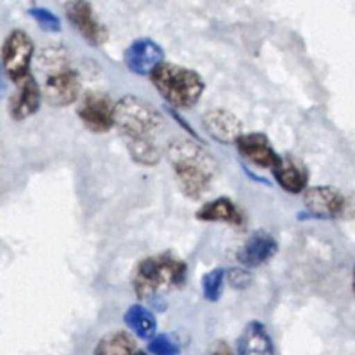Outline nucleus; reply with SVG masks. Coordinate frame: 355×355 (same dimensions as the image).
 I'll return each instance as SVG.
<instances>
[{
  "label": "nucleus",
  "instance_id": "5701e85b",
  "mask_svg": "<svg viewBox=\"0 0 355 355\" xmlns=\"http://www.w3.org/2000/svg\"><path fill=\"white\" fill-rule=\"evenodd\" d=\"M225 277H228V282L237 289L248 288L249 282H251V274L248 270H242V268H230L228 272H225Z\"/></svg>",
  "mask_w": 355,
  "mask_h": 355
},
{
  "label": "nucleus",
  "instance_id": "f3484780",
  "mask_svg": "<svg viewBox=\"0 0 355 355\" xmlns=\"http://www.w3.org/2000/svg\"><path fill=\"white\" fill-rule=\"evenodd\" d=\"M199 221H207V223H228L234 227H242L244 225V216L239 211V207L227 197H220L211 202L204 204L196 213Z\"/></svg>",
  "mask_w": 355,
  "mask_h": 355
},
{
  "label": "nucleus",
  "instance_id": "f8f14e48",
  "mask_svg": "<svg viewBox=\"0 0 355 355\" xmlns=\"http://www.w3.org/2000/svg\"><path fill=\"white\" fill-rule=\"evenodd\" d=\"M204 131L221 145H235L242 135V122L225 108H214L202 115Z\"/></svg>",
  "mask_w": 355,
  "mask_h": 355
},
{
  "label": "nucleus",
  "instance_id": "9b49d317",
  "mask_svg": "<svg viewBox=\"0 0 355 355\" xmlns=\"http://www.w3.org/2000/svg\"><path fill=\"white\" fill-rule=\"evenodd\" d=\"M40 100H42V94H40L37 78L28 73L21 80L16 82V91L9 100V115L18 122L26 121L39 112Z\"/></svg>",
  "mask_w": 355,
  "mask_h": 355
},
{
  "label": "nucleus",
  "instance_id": "412c9836",
  "mask_svg": "<svg viewBox=\"0 0 355 355\" xmlns=\"http://www.w3.org/2000/svg\"><path fill=\"white\" fill-rule=\"evenodd\" d=\"M28 15L32 16V18L35 19L37 23H39L40 28L46 30V32H49V33L61 32L60 18H58L56 15H53V12H51L49 9H46V8H33V9H30Z\"/></svg>",
  "mask_w": 355,
  "mask_h": 355
},
{
  "label": "nucleus",
  "instance_id": "f257e3e1",
  "mask_svg": "<svg viewBox=\"0 0 355 355\" xmlns=\"http://www.w3.org/2000/svg\"><path fill=\"white\" fill-rule=\"evenodd\" d=\"M114 125L136 164L146 167L159 164L162 159L160 136L166 129V119L148 101L132 94L121 98L114 105Z\"/></svg>",
  "mask_w": 355,
  "mask_h": 355
},
{
  "label": "nucleus",
  "instance_id": "0eeeda50",
  "mask_svg": "<svg viewBox=\"0 0 355 355\" xmlns=\"http://www.w3.org/2000/svg\"><path fill=\"white\" fill-rule=\"evenodd\" d=\"M303 204L310 216L319 220H338L347 218L350 204L348 199L333 187H312L303 190Z\"/></svg>",
  "mask_w": 355,
  "mask_h": 355
},
{
  "label": "nucleus",
  "instance_id": "a211bd4d",
  "mask_svg": "<svg viewBox=\"0 0 355 355\" xmlns=\"http://www.w3.org/2000/svg\"><path fill=\"white\" fill-rule=\"evenodd\" d=\"M124 322L141 340H152L157 333V320L152 310L141 303L131 305L124 313Z\"/></svg>",
  "mask_w": 355,
  "mask_h": 355
},
{
  "label": "nucleus",
  "instance_id": "b1692460",
  "mask_svg": "<svg viewBox=\"0 0 355 355\" xmlns=\"http://www.w3.org/2000/svg\"><path fill=\"white\" fill-rule=\"evenodd\" d=\"M206 355H232L230 347L227 341H214L209 348H207Z\"/></svg>",
  "mask_w": 355,
  "mask_h": 355
},
{
  "label": "nucleus",
  "instance_id": "9d476101",
  "mask_svg": "<svg viewBox=\"0 0 355 355\" xmlns=\"http://www.w3.org/2000/svg\"><path fill=\"white\" fill-rule=\"evenodd\" d=\"M164 63V49L152 39H138L124 51V64L129 71L150 77L152 71Z\"/></svg>",
  "mask_w": 355,
  "mask_h": 355
},
{
  "label": "nucleus",
  "instance_id": "39448f33",
  "mask_svg": "<svg viewBox=\"0 0 355 355\" xmlns=\"http://www.w3.org/2000/svg\"><path fill=\"white\" fill-rule=\"evenodd\" d=\"M150 80L162 100L180 110H187L199 103L204 93V80L197 71L167 61L152 71Z\"/></svg>",
  "mask_w": 355,
  "mask_h": 355
},
{
  "label": "nucleus",
  "instance_id": "dca6fc26",
  "mask_svg": "<svg viewBox=\"0 0 355 355\" xmlns=\"http://www.w3.org/2000/svg\"><path fill=\"white\" fill-rule=\"evenodd\" d=\"M237 355H275L270 334L258 320H252L242 329L237 340Z\"/></svg>",
  "mask_w": 355,
  "mask_h": 355
},
{
  "label": "nucleus",
  "instance_id": "f03ea898",
  "mask_svg": "<svg viewBox=\"0 0 355 355\" xmlns=\"http://www.w3.org/2000/svg\"><path fill=\"white\" fill-rule=\"evenodd\" d=\"M166 155L176 174L178 185L192 200L200 199L220 174L218 160L192 139L173 138L167 143Z\"/></svg>",
  "mask_w": 355,
  "mask_h": 355
},
{
  "label": "nucleus",
  "instance_id": "1a4fd4ad",
  "mask_svg": "<svg viewBox=\"0 0 355 355\" xmlns=\"http://www.w3.org/2000/svg\"><path fill=\"white\" fill-rule=\"evenodd\" d=\"M64 15L89 46L100 47L108 40L107 26L96 18L93 6L87 0H68L64 6Z\"/></svg>",
  "mask_w": 355,
  "mask_h": 355
},
{
  "label": "nucleus",
  "instance_id": "6ab92c4d",
  "mask_svg": "<svg viewBox=\"0 0 355 355\" xmlns=\"http://www.w3.org/2000/svg\"><path fill=\"white\" fill-rule=\"evenodd\" d=\"M138 352L135 338L125 331H112L98 341L94 355H132Z\"/></svg>",
  "mask_w": 355,
  "mask_h": 355
},
{
  "label": "nucleus",
  "instance_id": "4be33fe9",
  "mask_svg": "<svg viewBox=\"0 0 355 355\" xmlns=\"http://www.w3.org/2000/svg\"><path fill=\"white\" fill-rule=\"evenodd\" d=\"M148 350L153 355H176L178 354V345L171 340V336L167 334H157L150 340Z\"/></svg>",
  "mask_w": 355,
  "mask_h": 355
},
{
  "label": "nucleus",
  "instance_id": "7ed1b4c3",
  "mask_svg": "<svg viewBox=\"0 0 355 355\" xmlns=\"http://www.w3.org/2000/svg\"><path fill=\"white\" fill-rule=\"evenodd\" d=\"M35 73L40 94L51 107H68L80 98L82 84L71 64L67 47L54 44L35 56Z\"/></svg>",
  "mask_w": 355,
  "mask_h": 355
},
{
  "label": "nucleus",
  "instance_id": "393cba45",
  "mask_svg": "<svg viewBox=\"0 0 355 355\" xmlns=\"http://www.w3.org/2000/svg\"><path fill=\"white\" fill-rule=\"evenodd\" d=\"M6 91V82H4V70H2V67H0V98H2V94H4Z\"/></svg>",
  "mask_w": 355,
  "mask_h": 355
},
{
  "label": "nucleus",
  "instance_id": "4468645a",
  "mask_svg": "<svg viewBox=\"0 0 355 355\" xmlns=\"http://www.w3.org/2000/svg\"><path fill=\"white\" fill-rule=\"evenodd\" d=\"M279 251V244L272 234L265 230H258L248 237V241L239 249L237 259L245 268H258L263 263L274 258Z\"/></svg>",
  "mask_w": 355,
  "mask_h": 355
},
{
  "label": "nucleus",
  "instance_id": "20e7f679",
  "mask_svg": "<svg viewBox=\"0 0 355 355\" xmlns=\"http://www.w3.org/2000/svg\"><path fill=\"white\" fill-rule=\"evenodd\" d=\"M187 281V265L171 252L148 256L136 266L132 288L141 302H159L166 293L182 288Z\"/></svg>",
  "mask_w": 355,
  "mask_h": 355
},
{
  "label": "nucleus",
  "instance_id": "2eb2a0df",
  "mask_svg": "<svg viewBox=\"0 0 355 355\" xmlns=\"http://www.w3.org/2000/svg\"><path fill=\"white\" fill-rule=\"evenodd\" d=\"M272 173L279 187L288 193H302L309 185V173L295 157L281 155L277 166L272 167Z\"/></svg>",
  "mask_w": 355,
  "mask_h": 355
},
{
  "label": "nucleus",
  "instance_id": "aec40b11",
  "mask_svg": "<svg viewBox=\"0 0 355 355\" xmlns=\"http://www.w3.org/2000/svg\"><path fill=\"white\" fill-rule=\"evenodd\" d=\"M223 282H225L223 268H213L211 272H207V274L202 277V281H200L204 298L211 303H216L218 300L221 298V293H223Z\"/></svg>",
  "mask_w": 355,
  "mask_h": 355
},
{
  "label": "nucleus",
  "instance_id": "6e6552de",
  "mask_svg": "<svg viewBox=\"0 0 355 355\" xmlns=\"http://www.w3.org/2000/svg\"><path fill=\"white\" fill-rule=\"evenodd\" d=\"M78 100L77 115L89 131L103 135L114 128V101L108 94L89 91Z\"/></svg>",
  "mask_w": 355,
  "mask_h": 355
},
{
  "label": "nucleus",
  "instance_id": "a878e982",
  "mask_svg": "<svg viewBox=\"0 0 355 355\" xmlns=\"http://www.w3.org/2000/svg\"><path fill=\"white\" fill-rule=\"evenodd\" d=\"M132 355H146V354H143V352L138 350V352H136V354H132Z\"/></svg>",
  "mask_w": 355,
  "mask_h": 355
},
{
  "label": "nucleus",
  "instance_id": "ddd939ff",
  "mask_svg": "<svg viewBox=\"0 0 355 355\" xmlns=\"http://www.w3.org/2000/svg\"><path fill=\"white\" fill-rule=\"evenodd\" d=\"M235 145H237L241 155L256 167L272 169V167L277 166L279 159H281V155L272 146L270 139L266 138L263 132L241 135Z\"/></svg>",
  "mask_w": 355,
  "mask_h": 355
},
{
  "label": "nucleus",
  "instance_id": "423d86ee",
  "mask_svg": "<svg viewBox=\"0 0 355 355\" xmlns=\"http://www.w3.org/2000/svg\"><path fill=\"white\" fill-rule=\"evenodd\" d=\"M33 60V42L28 33L15 30L8 35L2 46V70L12 82L21 80L30 73Z\"/></svg>",
  "mask_w": 355,
  "mask_h": 355
}]
</instances>
